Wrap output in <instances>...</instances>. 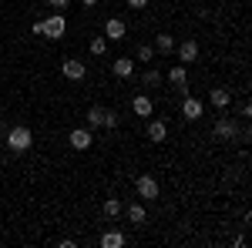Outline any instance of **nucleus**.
<instances>
[{
    "label": "nucleus",
    "instance_id": "f257e3e1",
    "mask_svg": "<svg viewBox=\"0 0 252 248\" xmlns=\"http://www.w3.org/2000/svg\"><path fill=\"white\" fill-rule=\"evenodd\" d=\"M64 30H67V20H64V14H61V10L34 24V34H44V37H51V40L64 37Z\"/></svg>",
    "mask_w": 252,
    "mask_h": 248
},
{
    "label": "nucleus",
    "instance_id": "39448f33",
    "mask_svg": "<svg viewBox=\"0 0 252 248\" xmlns=\"http://www.w3.org/2000/svg\"><path fill=\"white\" fill-rule=\"evenodd\" d=\"M91 144H94L91 128H71V148H74V151H88Z\"/></svg>",
    "mask_w": 252,
    "mask_h": 248
},
{
    "label": "nucleus",
    "instance_id": "2eb2a0df",
    "mask_svg": "<svg viewBox=\"0 0 252 248\" xmlns=\"http://www.w3.org/2000/svg\"><path fill=\"white\" fill-rule=\"evenodd\" d=\"M131 111H135L138 117H152V97H148V94H138L135 101H131Z\"/></svg>",
    "mask_w": 252,
    "mask_h": 248
},
{
    "label": "nucleus",
    "instance_id": "f8f14e48",
    "mask_svg": "<svg viewBox=\"0 0 252 248\" xmlns=\"http://www.w3.org/2000/svg\"><path fill=\"white\" fill-rule=\"evenodd\" d=\"M165 138H168L165 121H155V117H152V121H148V141H152V144H161Z\"/></svg>",
    "mask_w": 252,
    "mask_h": 248
},
{
    "label": "nucleus",
    "instance_id": "aec40b11",
    "mask_svg": "<svg viewBox=\"0 0 252 248\" xmlns=\"http://www.w3.org/2000/svg\"><path fill=\"white\" fill-rule=\"evenodd\" d=\"M161 81H165V77H161V71H155V67H148V71L141 74V84H145V87H158Z\"/></svg>",
    "mask_w": 252,
    "mask_h": 248
},
{
    "label": "nucleus",
    "instance_id": "4468645a",
    "mask_svg": "<svg viewBox=\"0 0 252 248\" xmlns=\"http://www.w3.org/2000/svg\"><path fill=\"white\" fill-rule=\"evenodd\" d=\"M125 215H128V221H131V225H145V221H148V211H145V205H141V201L128 205V208H125Z\"/></svg>",
    "mask_w": 252,
    "mask_h": 248
},
{
    "label": "nucleus",
    "instance_id": "6ab92c4d",
    "mask_svg": "<svg viewBox=\"0 0 252 248\" xmlns=\"http://www.w3.org/2000/svg\"><path fill=\"white\" fill-rule=\"evenodd\" d=\"M88 51H91L94 57H104V54H108V37H91Z\"/></svg>",
    "mask_w": 252,
    "mask_h": 248
},
{
    "label": "nucleus",
    "instance_id": "6e6552de",
    "mask_svg": "<svg viewBox=\"0 0 252 248\" xmlns=\"http://www.w3.org/2000/svg\"><path fill=\"white\" fill-rule=\"evenodd\" d=\"M195 57H198V40H182V44H178V60H182V64H195Z\"/></svg>",
    "mask_w": 252,
    "mask_h": 248
},
{
    "label": "nucleus",
    "instance_id": "dca6fc26",
    "mask_svg": "<svg viewBox=\"0 0 252 248\" xmlns=\"http://www.w3.org/2000/svg\"><path fill=\"white\" fill-rule=\"evenodd\" d=\"M97 245L101 248H121L125 245V235H121V231H104V235L97 238Z\"/></svg>",
    "mask_w": 252,
    "mask_h": 248
},
{
    "label": "nucleus",
    "instance_id": "1a4fd4ad",
    "mask_svg": "<svg viewBox=\"0 0 252 248\" xmlns=\"http://www.w3.org/2000/svg\"><path fill=\"white\" fill-rule=\"evenodd\" d=\"M209 101H212V108L225 111V108L232 104V91H229V87H212V91H209Z\"/></svg>",
    "mask_w": 252,
    "mask_h": 248
},
{
    "label": "nucleus",
    "instance_id": "f3484780",
    "mask_svg": "<svg viewBox=\"0 0 252 248\" xmlns=\"http://www.w3.org/2000/svg\"><path fill=\"white\" fill-rule=\"evenodd\" d=\"M111 71H115V77H131V74H135V60L118 57L115 64H111Z\"/></svg>",
    "mask_w": 252,
    "mask_h": 248
},
{
    "label": "nucleus",
    "instance_id": "0eeeda50",
    "mask_svg": "<svg viewBox=\"0 0 252 248\" xmlns=\"http://www.w3.org/2000/svg\"><path fill=\"white\" fill-rule=\"evenodd\" d=\"M125 34H128V24L121 17H111L108 24H104V37L108 40H125Z\"/></svg>",
    "mask_w": 252,
    "mask_h": 248
},
{
    "label": "nucleus",
    "instance_id": "a878e982",
    "mask_svg": "<svg viewBox=\"0 0 252 248\" xmlns=\"http://www.w3.org/2000/svg\"><path fill=\"white\" fill-rule=\"evenodd\" d=\"M81 3H84V7H97V0H81Z\"/></svg>",
    "mask_w": 252,
    "mask_h": 248
},
{
    "label": "nucleus",
    "instance_id": "9d476101",
    "mask_svg": "<svg viewBox=\"0 0 252 248\" xmlns=\"http://www.w3.org/2000/svg\"><path fill=\"white\" fill-rule=\"evenodd\" d=\"M168 81H172L178 91H189V71H185V64H175L172 71H168Z\"/></svg>",
    "mask_w": 252,
    "mask_h": 248
},
{
    "label": "nucleus",
    "instance_id": "20e7f679",
    "mask_svg": "<svg viewBox=\"0 0 252 248\" xmlns=\"http://www.w3.org/2000/svg\"><path fill=\"white\" fill-rule=\"evenodd\" d=\"M135 188H138V198H141V201H155L158 198V181L152 174H141L135 181Z\"/></svg>",
    "mask_w": 252,
    "mask_h": 248
},
{
    "label": "nucleus",
    "instance_id": "b1692460",
    "mask_svg": "<svg viewBox=\"0 0 252 248\" xmlns=\"http://www.w3.org/2000/svg\"><path fill=\"white\" fill-rule=\"evenodd\" d=\"M125 3H128L131 10H141V7H148V0H125Z\"/></svg>",
    "mask_w": 252,
    "mask_h": 248
},
{
    "label": "nucleus",
    "instance_id": "9b49d317",
    "mask_svg": "<svg viewBox=\"0 0 252 248\" xmlns=\"http://www.w3.org/2000/svg\"><path fill=\"white\" fill-rule=\"evenodd\" d=\"M182 117H185V121H198V117H202V101L185 97V101H182Z\"/></svg>",
    "mask_w": 252,
    "mask_h": 248
},
{
    "label": "nucleus",
    "instance_id": "412c9836",
    "mask_svg": "<svg viewBox=\"0 0 252 248\" xmlns=\"http://www.w3.org/2000/svg\"><path fill=\"white\" fill-rule=\"evenodd\" d=\"M104 218H118V215H121V211H125V205H121V201H118V198H108V201H104Z\"/></svg>",
    "mask_w": 252,
    "mask_h": 248
},
{
    "label": "nucleus",
    "instance_id": "7ed1b4c3",
    "mask_svg": "<svg viewBox=\"0 0 252 248\" xmlns=\"http://www.w3.org/2000/svg\"><path fill=\"white\" fill-rule=\"evenodd\" d=\"M88 128H118V114L111 111V108H101V104H94L91 111H88Z\"/></svg>",
    "mask_w": 252,
    "mask_h": 248
},
{
    "label": "nucleus",
    "instance_id": "393cba45",
    "mask_svg": "<svg viewBox=\"0 0 252 248\" xmlns=\"http://www.w3.org/2000/svg\"><path fill=\"white\" fill-rule=\"evenodd\" d=\"M239 114H242V117H252V104H249V101H246V104H239Z\"/></svg>",
    "mask_w": 252,
    "mask_h": 248
},
{
    "label": "nucleus",
    "instance_id": "5701e85b",
    "mask_svg": "<svg viewBox=\"0 0 252 248\" xmlns=\"http://www.w3.org/2000/svg\"><path fill=\"white\" fill-rule=\"evenodd\" d=\"M51 7H54V10H67V7H71V0H51Z\"/></svg>",
    "mask_w": 252,
    "mask_h": 248
},
{
    "label": "nucleus",
    "instance_id": "423d86ee",
    "mask_svg": "<svg viewBox=\"0 0 252 248\" xmlns=\"http://www.w3.org/2000/svg\"><path fill=\"white\" fill-rule=\"evenodd\" d=\"M61 74L67 77V81H84V74H88V67L81 64L78 57H67L64 64H61Z\"/></svg>",
    "mask_w": 252,
    "mask_h": 248
},
{
    "label": "nucleus",
    "instance_id": "f03ea898",
    "mask_svg": "<svg viewBox=\"0 0 252 248\" xmlns=\"http://www.w3.org/2000/svg\"><path fill=\"white\" fill-rule=\"evenodd\" d=\"M31 144H34V134H31V128H24V124L10 128V134H7V148H10L14 154L31 151Z\"/></svg>",
    "mask_w": 252,
    "mask_h": 248
},
{
    "label": "nucleus",
    "instance_id": "a211bd4d",
    "mask_svg": "<svg viewBox=\"0 0 252 248\" xmlns=\"http://www.w3.org/2000/svg\"><path fill=\"white\" fill-rule=\"evenodd\" d=\"M155 51H158V54H172V51H175V37H172V34H158V37H155Z\"/></svg>",
    "mask_w": 252,
    "mask_h": 248
},
{
    "label": "nucleus",
    "instance_id": "ddd939ff",
    "mask_svg": "<svg viewBox=\"0 0 252 248\" xmlns=\"http://www.w3.org/2000/svg\"><path fill=\"white\" fill-rule=\"evenodd\" d=\"M239 134V128H235L232 117H219L215 121V138H235Z\"/></svg>",
    "mask_w": 252,
    "mask_h": 248
},
{
    "label": "nucleus",
    "instance_id": "4be33fe9",
    "mask_svg": "<svg viewBox=\"0 0 252 248\" xmlns=\"http://www.w3.org/2000/svg\"><path fill=\"white\" fill-rule=\"evenodd\" d=\"M152 57H155L152 44H141V47H138V60H141V64H152Z\"/></svg>",
    "mask_w": 252,
    "mask_h": 248
}]
</instances>
